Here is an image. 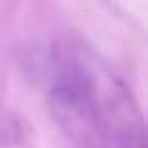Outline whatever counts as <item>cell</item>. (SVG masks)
Wrapping results in <instances>:
<instances>
[{
  "mask_svg": "<svg viewBox=\"0 0 148 148\" xmlns=\"http://www.w3.org/2000/svg\"><path fill=\"white\" fill-rule=\"evenodd\" d=\"M69 54L84 77L104 138L111 141L116 148H148L141 109L131 89L119 79V74H114L101 62L99 54H94L84 45L69 47Z\"/></svg>",
  "mask_w": 148,
  "mask_h": 148,
  "instance_id": "6da1fadb",
  "label": "cell"
},
{
  "mask_svg": "<svg viewBox=\"0 0 148 148\" xmlns=\"http://www.w3.org/2000/svg\"><path fill=\"white\" fill-rule=\"evenodd\" d=\"M49 109L62 131L79 148H104L106 138L91 106L84 77L74 64L69 49L54 64L49 77Z\"/></svg>",
  "mask_w": 148,
  "mask_h": 148,
  "instance_id": "7a4b0ae2",
  "label": "cell"
}]
</instances>
